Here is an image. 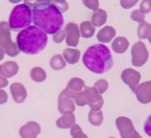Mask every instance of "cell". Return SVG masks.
<instances>
[{
	"mask_svg": "<svg viewBox=\"0 0 151 138\" xmlns=\"http://www.w3.org/2000/svg\"><path fill=\"white\" fill-rule=\"evenodd\" d=\"M107 17H108L107 12L103 9L99 8L93 12L91 22L94 27H100L105 24V23L107 22Z\"/></svg>",
	"mask_w": 151,
	"mask_h": 138,
	"instance_id": "20",
	"label": "cell"
},
{
	"mask_svg": "<svg viewBox=\"0 0 151 138\" xmlns=\"http://www.w3.org/2000/svg\"><path fill=\"white\" fill-rule=\"evenodd\" d=\"M150 27L151 24L147 23L146 21H143L139 24V28H138V36L140 40L147 39V36L150 32Z\"/></svg>",
	"mask_w": 151,
	"mask_h": 138,
	"instance_id": "26",
	"label": "cell"
},
{
	"mask_svg": "<svg viewBox=\"0 0 151 138\" xmlns=\"http://www.w3.org/2000/svg\"><path fill=\"white\" fill-rule=\"evenodd\" d=\"M84 88H85V82L83 79H81V78H73L68 82V84L66 88L63 89V91L67 96H69L70 98L73 99L75 95L78 92L83 90Z\"/></svg>",
	"mask_w": 151,
	"mask_h": 138,
	"instance_id": "12",
	"label": "cell"
},
{
	"mask_svg": "<svg viewBox=\"0 0 151 138\" xmlns=\"http://www.w3.org/2000/svg\"><path fill=\"white\" fill-rule=\"evenodd\" d=\"M75 124V116L73 112H66L56 120V126L61 129H69Z\"/></svg>",
	"mask_w": 151,
	"mask_h": 138,
	"instance_id": "16",
	"label": "cell"
},
{
	"mask_svg": "<svg viewBox=\"0 0 151 138\" xmlns=\"http://www.w3.org/2000/svg\"><path fill=\"white\" fill-rule=\"evenodd\" d=\"M116 36V30L112 26H105L97 34V39L102 44H107L112 41Z\"/></svg>",
	"mask_w": 151,
	"mask_h": 138,
	"instance_id": "17",
	"label": "cell"
},
{
	"mask_svg": "<svg viewBox=\"0 0 151 138\" xmlns=\"http://www.w3.org/2000/svg\"><path fill=\"white\" fill-rule=\"evenodd\" d=\"M66 32V44L70 47H76L80 41V28L74 23H69L65 26Z\"/></svg>",
	"mask_w": 151,
	"mask_h": 138,
	"instance_id": "9",
	"label": "cell"
},
{
	"mask_svg": "<svg viewBox=\"0 0 151 138\" xmlns=\"http://www.w3.org/2000/svg\"><path fill=\"white\" fill-rule=\"evenodd\" d=\"M139 0H120V6L124 9H129L133 7Z\"/></svg>",
	"mask_w": 151,
	"mask_h": 138,
	"instance_id": "35",
	"label": "cell"
},
{
	"mask_svg": "<svg viewBox=\"0 0 151 138\" xmlns=\"http://www.w3.org/2000/svg\"><path fill=\"white\" fill-rule=\"evenodd\" d=\"M82 3H83V5L91 9V10H97L99 9V6H100V2L99 0H82Z\"/></svg>",
	"mask_w": 151,
	"mask_h": 138,
	"instance_id": "32",
	"label": "cell"
},
{
	"mask_svg": "<svg viewBox=\"0 0 151 138\" xmlns=\"http://www.w3.org/2000/svg\"><path fill=\"white\" fill-rule=\"evenodd\" d=\"M33 23L47 34H54L62 29L64 24L63 13L52 3H42L35 6Z\"/></svg>",
	"mask_w": 151,
	"mask_h": 138,
	"instance_id": "1",
	"label": "cell"
},
{
	"mask_svg": "<svg viewBox=\"0 0 151 138\" xmlns=\"http://www.w3.org/2000/svg\"><path fill=\"white\" fill-rule=\"evenodd\" d=\"M136 97L141 104H148L151 102V80L145 81L139 84L135 91Z\"/></svg>",
	"mask_w": 151,
	"mask_h": 138,
	"instance_id": "11",
	"label": "cell"
},
{
	"mask_svg": "<svg viewBox=\"0 0 151 138\" xmlns=\"http://www.w3.org/2000/svg\"><path fill=\"white\" fill-rule=\"evenodd\" d=\"M0 74H1V67H0Z\"/></svg>",
	"mask_w": 151,
	"mask_h": 138,
	"instance_id": "44",
	"label": "cell"
},
{
	"mask_svg": "<svg viewBox=\"0 0 151 138\" xmlns=\"http://www.w3.org/2000/svg\"><path fill=\"white\" fill-rule=\"evenodd\" d=\"M80 33L83 38H91L95 34V27L90 21L82 22L80 25Z\"/></svg>",
	"mask_w": 151,
	"mask_h": 138,
	"instance_id": "23",
	"label": "cell"
},
{
	"mask_svg": "<svg viewBox=\"0 0 151 138\" xmlns=\"http://www.w3.org/2000/svg\"><path fill=\"white\" fill-rule=\"evenodd\" d=\"M149 57V53L146 44L139 41L136 43L131 49V62L135 67H142L146 64Z\"/></svg>",
	"mask_w": 151,
	"mask_h": 138,
	"instance_id": "5",
	"label": "cell"
},
{
	"mask_svg": "<svg viewBox=\"0 0 151 138\" xmlns=\"http://www.w3.org/2000/svg\"><path fill=\"white\" fill-rule=\"evenodd\" d=\"M94 88L98 90V92L100 94H104L108 89H109V82L106 79H99L98 81L95 82L94 84Z\"/></svg>",
	"mask_w": 151,
	"mask_h": 138,
	"instance_id": "28",
	"label": "cell"
},
{
	"mask_svg": "<svg viewBox=\"0 0 151 138\" xmlns=\"http://www.w3.org/2000/svg\"><path fill=\"white\" fill-rule=\"evenodd\" d=\"M51 3H52L62 13L67 11L69 8V5H68L66 0H52Z\"/></svg>",
	"mask_w": 151,
	"mask_h": 138,
	"instance_id": "30",
	"label": "cell"
},
{
	"mask_svg": "<svg viewBox=\"0 0 151 138\" xmlns=\"http://www.w3.org/2000/svg\"><path fill=\"white\" fill-rule=\"evenodd\" d=\"M82 62L93 73L102 74L109 72L113 66V58L106 45L99 44L90 46L83 54Z\"/></svg>",
	"mask_w": 151,
	"mask_h": 138,
	"instance_id": "2",
	"label": "cell"
},
{
	"mask_svg": "<svg viewBox=\"0 0 151 138\" xmlns=\"http://www.w3.org/2000/svg\"><path fill=\"white\" fill-rule=\"evenodd\" d=\"M10 91L14 101L17 104H21L24 102V100L27 98L26 89L20 82H14L13 84H11Z\"/></svg>",
	"mask_w": 151,
	"mask_h": 138,
	"instance_id": "14",
	"label": "cell"
},
{
	"mask_svg": "<svg viewBox=\"0 0 151 138\" xmlns=\"http://www.w3.org/2000/svg\"><path fill=\"white\" fill-rule=\"evenodd\" d=\"M30 77H31L32 80L40 83V82H44L46 79L47 75L43 68L35 67L30 71Z\"/></svg>",
	"mask_w": 151,
	"mask_h": 138,
	"instance_id": "24",
	"label": "cell"
},
{
	"mask_svg": "<svg viewBox=\"0 0 151 138\" xmlns=\"http://www.w3.org/2000/svg\"><path fill=\"white\" fill-rule=\"evenodd\" d=\"M1 67V74L7 78H12L16 76L19 71V66L16 61H6L0 65Z\"/></svg>",
	"mask_w": 151,
	"mask_h": 138,
	"instance_id": "18",
	"label": "cell"
},
{
	"mask_svg": "<svg viewBox=\"0 0 151 138\" xmlns=\"http://www.w3.org/2000/svg\"><path fill=\"white\" fill-rule=\"evenodd\" d=\"M8 85V80L6 77H4L2 74H0V89H3L7 87Z\"/></svg>",
	"mask_w": 151,
	"mask_h": 138,
	"instance_id": "39",
	"label": "cell"
},
{
	"mask_svg": "<svg viewBox=\"0 0 151 138\" xmlns=\"http://www.w3.org/2000/svg\"><path fill=\"white\" fill-rule=\"evenodd\" d=\"M58 110L61 114L66 112H73L75 110V102L74 100L67 96L63 90L58 98Z\"/></svg>",
	"mask_w": 151,
	"mask_h": 138,
	"instance_id": "13",
	"label": "cell"
},
{
	"mask_svg": "<svg viewBox=\"0 0 151 138\" xmlns=\"http://www.w3.org/2000/svg\"><path fill=\"white\" fill-rule=\"evenodd\" d=\"M147 39H148V41H149V43L151 44V27H150V32H149V34H148V36H147Z\"/></svg>",
	"mask_w": 151,
	"mask_h": 138,
	"instance_id": "42",
	"label": "cell"
},
{
	"mask_svg": "<svg viewBox=\"0 0 151 138\" xmlns=\"http://www.w3.org/2000/svg\"><path fill=\"white\" fill-rule=\"evenodd\" d=\"M5 51H4V50H3V48L0 46V61H1L3 59H4V57H5Z\"/></svg>",
	"mask_w": 151,
	"mask_h": 138,
	"instance_id": "40",
	"label": "cell"
},
{
	"mask_svg": "<svg viewBox=\"0 0 151 138\" xmlns=\"http://www.w3.org/2000/svg\"><path fill=\"white\" fill-rule=\"evenodd\" d=\"M116 127L121 138H136L139 134L134 127L133 122L126 117H119L116 119Z\"/></svg>",
	"mask_w": 151,
	"mask_h": 138,
	"instance_id": "6",
	"label": "cell"
},
{
	"mask_svg": "<svg viewBox=\"0 0 151 138\" xmlns=\"http://www.w3.org/2000/svg\"><path fill=\"white\" fill-rule=\"evenodd\" d=\"M109 138H116V137H109Z\"/></svg>",
	"mask_w": 151,
	"mask_h": 138,
	"instance_id": "45",
	"label": "cell"
},
{
	"mask_svg": "<svg viewBox=\"0 0 151 138\" xmlns=\"http://www.w3.org/2000/svg\"><path fill=\"white\" fill-rule=\"evenodd\" d=\"M63 56L66 62L69 64H75L79 61L81 57V52L77 49L73 48H67L63 51Z\"/></svg>",
	"mask_w": 151,
	"mask_h": 138,
	"instance_id": "21",
	"label": "cell"
},
{
	"mask_svg": "<svg viewBox=\"0 0 151 138\" xmlns=\"http://www.w3.org/2000/svg\"><path fill=\"white\" fill-rule=\"evenodd\" d=\"M41 134V127L37 122L29 121L22 126L19 130L21 138H37Z\"/></svg>",
	"mask_w": 151,
	"mask_h": 138,
	"instance_id": "10",
	"label": "cell"
},
{
	"mask_svg": "<svg viewBox=\"0 0 151 138\" xmlns=\"http://www.w3.org/2000/svg\"><path fill=\"white\" fill-rule=\"evenodd\" d=\"M8 1L12 4H18L22 1V0H8Z\"/></svg>",
	"mask_w": 151,
	"mask_h": 138,
	"instance_id": "41",
	"label": "cell"
},
{
	"mask_svg": "<svg viewBox=\"0 0 151 138\" xmlns=\"http://www.w3.org/2000/svg\"><path fill=\"white\" fill-rule=\"evenodd\" d=\"M144 131L145 133L151 137V115L148 117V118L147 119L145 125H144Z\"/></svg>",
	"mask_w": 151,
	"mask_h": 138,
	"instance_id": "37",
	"label": "cell"
},
{
	"mask_svg": "<svg viewBox=\"0 0 151 138\" xmlns=\"http://www.w3.org/2000/svg\"><path fill=\"white\" fill-rule=\"evenodd\" d=\"M47 43V34L35 25H29L20 31L17 36V44L20 51L25 54L39 53L46 47Z\"/></svg>",
	"mask_w": 151,
	"mask_h": 138,
	"instance_id": "3",
	"label": "cell"
},
{
	"mask_svg": "<svg viewBox=\"0 0 151 138\" xmlns=\"http://www.w3.org/2000/svg\"><path fill=\"white\" fill-rule=\"evenodd\" d=\"M136 138H143V137H142V136H141L140 134H139V135H138V136H137Z\"/></svg>",
	"mask_w": 151,
	"mask_h": 138,
	"instance_id": "43",
	"label": "cell"
},
{
	"mask_svg": "<svg viewBox=\"0 0 151 138\" xmlns=\"http://www.w3.org/2000/svg\"><path fill=\"white\" fill-rule=\"evenodd\" d=\"M73 100H74L75 104L79 107H84V106L88 105V102H87V99H86V97L84 95L83 90L81 91V92H78L75 95Z\"/></svg>",
	"mask_w": 151,
	"mask_h": 138,
	"instance_id": "29",
	"label": "cell"
},
{
	"mask_svg": "<svg viewBox=\"0 0 151 138\" xmlns=\"http://www.w3.org/2000/svg\"><path fill=\"white\" fill-rule=\"evenodd\" d=\"M129 46V40L123 36L117 37L111 44L112 51L118 54H122L127 51L128 48Z\"/></svg>",
	"mask_w": 151,
	"mask_h": 138,
	"instance_id": "19",
	"label": "cell"
},
{
	"mask_svg": "<svg viewBox=\"0 0 151 138\" xmlns=\"http://www.w3.org/2000/svg\"><path fill=\"white\" fill-rule=\"evenodd\" d=\"M66 38V32L65 29H61L58 32H56L54 34H52V39L54 41V43L60 44Z\"/></svg>",
	"mask_w": 151,
	"mask_h": 138,
	"instance_id": "33",
	"label": "cell"
},
{
	"mask_svg": "<svg viewBox=\"0 0 151 138\" xmlns=\"http://www.w3.org/2000/svg\"><path fill=\"white\" fill-rule=\"evenodd\" d=\"M130 17L134 22L139 23V24L142 23L143 21H145V15H144V14H142L139 10H134L131 13Z\"/></svg>",
	"mask_w": 151,
	"mask_h": 138,
	"instance_id": "31",
	"label": "cell"
},
{
	"mask_svg": "<svg viewBox=\"0 0 151 138\" xmlns=\"http://www.w3.org/2000/svg\"><path fill=\"white\" fill-rule=\"evenodd\" d=\"M141 79V74L138 71L133 69H125L121 73V79L126 85L129 87L131 91L135 93L137 88L139 87Z\"/></svg>",
	"mask_w": 151,
	"mask_h": 138,
	"instance_id": "8",
	"label": "cell"
},
{
	"mask_svg": "<svg viewBox=\"0 0 151 138\" xmlns=\"http://www.w3.org/2000/svg\"><path fill=\"white\" fill-rule=\"evenodd\" d=\"M139 11L144 14V15H147V14L151 12V0H143L140 4L139 6Z\"/></svg>",
	"mask_w": 151,
	"mask_h": 138,
	"instance_id": "34",
	"label": "cell"
},
{
	"mask_svg": "<svg viewBox=\"0 0 151 138\" xmlns=\"http://www.w3.org/2000/svg\"><path fill=\"white\" fill-rule=\"evenodd\" d=\"M50 66L54 71H61L65 68L66 61L63 56H62L61 54H56L52 56V59L50 60Z\"/></svg>",
	"mask_w": 151,
	"mask_h": 138,
	"instance_id": "25",
	"label": "cell"
},
{
	"mask_svg": "<svg viewBox=\"0 0 151 138\" xmlns=\"http://www.w3.org/2000/svg\"><path fill=\"white\" fill-rule=\"evenodd\" d=\"M48 2H52V0H24V4L29 6L30 7H32V6L34 7L35 6L38 5V4L48 3Z\"/></svg>",
	"mask_w": 151,
	"mask_h": 138,
	"instance_id": "36",
	"label": "cell"
},
{
	"mask_svg": "<svg viewBox=\"0 0 151 138\" xmlns=\"http://www.w3.org/2000/svg\"><path fill=\"white\" fill-rule=\"evenodd\" d=\"M11 29L7 22H0V46L5 48L13 41L11 38Z\"/></svg>",
	"mask_w": 151,
	"mask_h": 138,
	"instance_id": "15",
	"label": "cell"
},
{
	"mask_svg": "<svg viewBox=\"0 0 151 138\" xmlns=\"http://www.w3.org/2000/svg\"><path fill=\"white\" fill-rule=\"evenodd\" d=\"M70 129H71V135L73 138H89L83 133L81 127L79 125H77V124H74Z\"/></svg>",
	"mask_w": 151,
	"mask_h": 138,
	"instance_id": "27",
	"label": "cell"
},
{
	"mask_svg": "<svg viewBox=\"0 0 151 138\" xmlns=\"http://www.w3.org/2000/svg\"><path fill=\"white\" fill-rule=\"evenodd\" d=\"M33 22V11L26 4L17 5L10 13L8 24L12 31H22Z\"/></svg>",
	"mask_w": 151,
	"mask_h": 138,
	"instance_id": "4",
	"label": "cell"
},
{
	"mask_svg": "<svg viewBox=\"0 0 151 138\" xmlns=\"http://www.w3.org/2000/svg\"><path fill=\"white\" fill-rule=\"evenodd\" d=\"M103 113L101 109L100 110H90L88 119L89 122L94 127H100L103 123Z\"/></svg>",
	"mask_w": 151,
	"mask_h": 138,
	"instance_id": "22",
	"label": "cell"
},
{
	"mask_svg": "<svg viewBox=\"0 0 151 138\" xmlns=\"http://www.w3.org/2000/svg\"><path fill=\"white\" fill-rule=\"evenodd\" d=\"M7 99H8L7 93L4 89H0V105H4L5 103H6Z\"/></svg>",
	"mask_w": 151,
	"mask_h": 138,
	"instance_id": "38",
	"label": "cell"
},
{
	"mask_svg": "<svg viewBox=\"0 0 151 138\" xmlns=\"http://www.w3.org/2000/svg\"><path fill=\"white\" fill-rule=\"evenodd\" d=\"M83 92L86 97L88 106L91 110L101 109L104 104V100L101 94H100L97 89L94 87H85Z\"/></svg>",
	"mask_w": 151,
	"mask_h": 138,
	"instance_id": "7",
	"label": "cell"
}]
</instances>
